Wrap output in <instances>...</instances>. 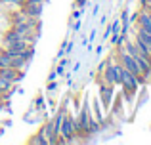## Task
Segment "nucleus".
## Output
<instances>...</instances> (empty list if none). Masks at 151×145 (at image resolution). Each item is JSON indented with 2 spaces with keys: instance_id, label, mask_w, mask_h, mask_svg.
<instances>
[{
  "instance_id": "nucleus-7",
  "label": "nucleus",
  "mask_w": 151,
  "mask_h": 145,
  "mask_svg": "<svg viewBox=\"0 0 151 145\" xmlns=\"http://www.w3.org/2000/svg\"><path fill=\"white\" fill-rule=\"evenodd\" d=\"M0 76L10 80L12 84H17V82H21L25 78V71H19L15 67H0Z\"/></svg>"
},
{
  "instance_id": "nucleus-10",
  "label": "nucleus",
  "mask_w": 151,
  "mask_h": 145,
  "mask_svg": "<svg viewBox=\"0 0 151 145\" xmlns=\"http://www.w3.org/2000/svg\"><path fill=\"white\" fill-rule=\"evenodd\" d=\"M12 65H14V56L0 48V67H12Z\"/></svg>"
},
{
  "instance_id": "nucleus-6",
  "label": "nucleus",
  "mask_w": 151,
  "mask_h": 145,
  "mask_svg": "<svg viewBox=\"0 0 151 145\" xmlns=\"http://www.w3.org/2000/svg\"><path fill=\"white\" fill-rule=\"evenodd\" d=\"M134 29H136V27H134ZM134 44H136L142 52H145V54L151 56V34L144 33V31H140V29H136V31H134Z\"/></svg>"
},
{
  "instance_id": "nucleus-11",
  "label": "nucleus",
  "mask_w": 151,
  "mask_h": 145,
  "mask_svg": "<svg viewBox=\"0 0 151 145\" xmlns=\"http://www.w3.org/2000/svg\"><path fill=\"white\" fill-rule=\"evenodd\" d=\"M12 86H14V84H12L10 80H6V78H2V76H0V96L8 94V92L12 90Z\"/></svg>"
},
{
  "instance_id": "nucleus-8",
  "label": "nucleus",
  "mask_w": 151,
  "mask_h": 145,
  "mask_svg": "<svg viewBox=\"0 0 151 145\" xmlns=\"http://www.w3.org/2000/svg\"><path fill=\"white\" fill-rule=\"evenodd\" d=\"M134 23H136V29H140V31H144V33L151 34V17H149L147 10L142 8V10L138 11V17H136Z\"/></svg>"
},
{
  "instance_id": "nucleus-1",
  "label": "nucleus",
  "mask_w": 151,
  "mask_h": 145,
  "mask_svg": "<svg viewBox=\"0 0 151 145\" xmlns=\"http://www.w3.org/2000/svg\"><path fill=\"white\" fill-rule=\"evenodd\" d=\"M115 57H117V61L122 65V67H124V69H128V71L132 73L134 76L138 78V80H140V84H145V82H147V78H145L144 74H142L140 67H138L136 59H134V57L130 56V54L126 52V50L122 48V46H117V48H115Z\"/></svg>"
},
{
  "instance_id": "nucleus-18",
  "label": "nucleus",
  "mask_w": 151,
  "mask_h": 145,
  "mask_svg": "<svg viewBox=\"0 0 151 145\" xmlns=\"http://www.w3.org/2000/svg\"><path fill=\"white\" fill-rule=\"evenodd\" d=\"M25 2H44V0H25Z\"/></svg>"
},
{
  "instance_id": "nucleus-17",
  "label": "nucleus",
  "mask_w": 151,
  "mask_h": 145,
  "mask_svg": "<svg viewBox=\"0 0 151 145\" xmlns=\"http://www.w3.org/2000/svg\"><path fill=\"white\" fill-rule=\"evenodd\" d=\"M77 4H78V6H84V4H86V0H77Z\"/></svg>"
},
{
  "instance_id": "nucleus-19",
  "label": "nucleus",
  "mask_w": 151,
  "mask_h": 145,
  "mask_svg": "<svg viewBox=\"0 0 151 145\" xmlns=\"http://www.w3.org/2000/svg\"><path fill=\"white\" fill-rule=\"evenodd\" d=\"M0 136H2V128H0Z\"/></svg>"
},
{
  "instance_id": "nucleus-12",
  "label": "nucleus",
  "mask_w": 151,
  "mask_h": 145,
  "mask_svg": "<svg viewBox=\"0 0 151 145\" xmlns=\"http://www.w3.org/2000/svg\"><path fill=\"white\" fill-rule=\"evenodd\" d=\"M119 27H121V21H119V19H115L113 21V25H111V34H119Z\"/></svg>"
},
{
  "instance_id": "nucleus-2",
  "label": "nucleus",
  "mask_w": 151,
  "mask_h": 145,
  "mask_svg": "<svg viewBox=\"0 0 151 145\" xmlns=\"http://www.w3.org/2000/svg\"><path fill=\"white\" fill-rule=\"evenodd\" d=\"M119 84H121V88H122V92H124V96L128 97H132L134 94L138 92V88H140V80H138L136 76H134L132 73L128 71V69H124L121 65V69H119Z\"/></svg>"
},
{
  "instance_id": "nucleus-16",
  "label": "nucleus",
  "mask_w": 151,
  "mask_h": 145,
  "mask_svg": "<svg viewBox=\"0 0 151 145\" xmlns=\"http://www.w3.org/2000/svg\"><path fill=\"white\" fill-rule=\"evenodd\" d=\"M73 17H75V19L81 17V10H75V11H73Z\"/></svg>"
},
{
  "instance_id": "nucleus-15",
  "label": "nucleus",
  "mask_w": 151,
  "mask_h": 145,
  "mask_svg": "<svg viewBox=\"0 0 151 145\" xmlns=\"http://www.w3.org/2000/svg\"><path fill=\"white\" fill-rule=\"evenodd\" d=\"M107 36H111V27H107L105 33H103V42H105V38H107Z\"/></svg>"
},
{
  "instance_id": "nucleus-13",
  "label": "nucleus",
  "mask_w": 151,
  "mask_h": 145,
  "mask_svg": "<svg viewBox=\"0 0 151 145\" xmlns=\"http://www.w3.org/2000/svg\"><path fill=\"white\" fill-rule=\"evenodd\" d=\"M23 2H25V0H4L2 4H15V6H21Z\"/></svg>"
},
{
  "instance_id": "nucleus-21",
  "label": "nucleus",
  "mask_w": 151,
  "mask_h": 145,
  "mask_svg": "<svg viewBox=\"0 0 151 145\" xmlns=\"http://www.w3.org/2000/svg\"><path fill=\"white\" fill-rule=\"evenodd\" d=\"M2 2H4V0H0V4H2Z\"/></svg>"
},
{
  "instance_id": "nucleus-4",
  "label": "nucleus",
  "mask_w": 151,
  "mask_h": 145,
  "mask_svg": "<svg viewBox=\"0 0 151 145\" xmlns=\"http://www.w3.org/2000/svg\"><path fill=\"white\" fill-rule=\"evenodd\" d=\"M59 138L61 143H71L75 141V128H73V115H65L59 126Z\"/></svg>"
},
{
  "instance_id": "nucleus-3",
  "label": "nucleus",
  "mask_w": 151,
  "mask_h": 145,
  "mask_svg": "<svg viewBox=\"0 0 151 145\" xmlns=\"http://www.w3.org/2000/svg\"><path fill=\"white\" fill-rule=\"evenodd\" d=\"M119 69H121V63L117 61L115 54L101 65V82L109 86H119Z\"/></svg>"
},
{
  "instance_id": "nucleus-9",
  "label": "nucleus",
  "mask_w": 151,
  "mask_h": 145,
  "mask_svg": "<svg viewBox=\"0 0 151 145\" xmlns=\"http://www.w3.org/2000/svg\"><path fill=\"white\" fill-rule=\"evenodd\" d=\"M21 10L31 17H40L42 10H44V2H23Z\"/></svg>"
},
{
  "instance_id": "nucleus-22",
  "label": "nucleus",
  "mask_w": 151,
  "mask_h": 145,
  "mask_svg": "<svg viewBox=\"0 0 151 145\" xmlns=\"http://www.w3.org/2000/svg\"><path fill=\"white\" fill-rule=\"evenodd\" d=\"M0 109H2V103H0Z\"/></svg>"
},
{
  "instance_id": "nucleus-14",
  "label": "nucleus",
  "mask_w": 151,
  "mask_h": 145,
  "mask_svg": "<svg viewBox=\"0 0 151 145\" xmlns=\"http://www.w3.org/2000/svg\"><path fill=\"white\" fill-rule=\"evenodd\" d=\"M42 103H44V101H42V96L37 97V109H44V105H42Z\"/></svg>"
},
{
  "instance_id": "nucleus-20",
  "label": "nucleus",
  "mask_w": 151,
  "mask_h": 145,
  "mask_svg": "<svg viewBox=\"0 0 151 145\" xmlns=\"http://www.w3.org/2000/svg\"><path fill=\"white\" fill-rule=\"evenodd\" d=\"M0 103H2V96H0Z\"/></svg>"
},
{
  "instance_id": "nucleus-5",
  "label": "nucleus",
  "mask_w": 151,
  "mask_h": 145,
  "mask_svg": "<svg viewBox=\"0 0 151 145\" xmlns=\"http://www.w3.org/2000/svg\"><path fill=\"white\" fill-rule=\"evenodd\" d=\"M113 97H115V86H109L105 82L100 84V103L103 107V111H109L111 105H113Z\"/></svg>"
}]
</instances>
